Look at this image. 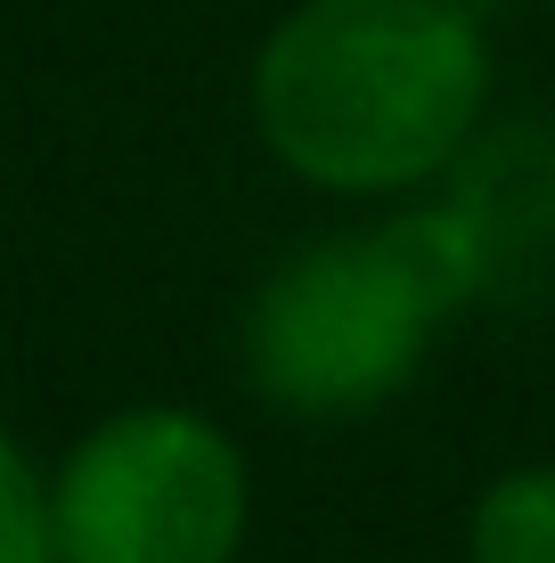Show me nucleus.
<instances>
[{
  "label": "nucleus",
  "instance_id": "nucleus-1",
  "mask_svg": "<svg viewBox=\"0 0 555 563\" xmlns=\"http://www.w3.org/2000/svg\"><path fill=\"white\" fill-rule=\"evenodd\" d=\"M490 42L466 0H295L254 57V131L328 197H409L474 147Z\"/></svg>",
  "mask_w": 555,
  "mask_h": 563
},
{
  "label": "nucleus",
  "instance_id": "nucleus-4",
  "mask_svg": "<svg viewBox=\"0 0 555 563\" xmlns=\"http://www.w3.org/2000/svg\"><path fill=\"white\" fill-rule=\"evenodd\" d=\"M449 172V212L466 221L482 302L555 310V131L514 123L490 140L474 131Z\"/></svg>",
  "mask_w": 555,
  "mask_h": 563
},
{
  "label": "nucleus",
  "instance_id": "nucleus-5",
  "mask_svg": "<svg viewBox=\"0 0 555 563\" xmlns=\"http://www.w3.org/2000/svg\"><path fill=\"white\" fill-rule=\"evenodd\" d=\"M466 563H555V465H514L474 498Z\"/></svg>",
  "mask_w": 555,
  "mask_h": 563
},
{
  "label": "nucleus",
  "instance_id": "nucleus-6",
  "mask_svg": "<svg viewBox=\"0 0 555 563\" xmlns=\"http://www.w3.org/2000/svg\"><path fill=\"white\" fill-rule=\"evenodd\" d=\"M0 563H66L57 515H49V474L9 433H0Z\"/></svg>",
  "mask_w": 555,
  "mask_h": 563
},
{
  "label": "nucleus",
  "instance_id": "nucleus-3",
  "mask_svg": "<svg viewBox=\"0 0 555 563\" xmlns=\"http://www.w3.org/2000/svg\"><path fill=\"white\" fill-rule=\"evenodd\" d=\"M49 515L66 563H237L254 474L213 417L123 409L66 450Z\"/></svg>",
  "mask_w": 555,
  "mask_h": 563
},
{
  "label": "nucleus",
  "instance_id": "nucleus-2",
  "mask_svg": "<svg viewBox=\"0 0 555 563\" xmlns=\"http://www.w3.org/2000/svg\"><path fill=\"white\" fill-rule=\"evenodd\" d=\"M466 302H482V286L449 197L392 212L385 229L302 245L254 286L245 376L278 417H368L417 384Z\"/></svg>",
  "mask_w": 555,
  "mask_h": 563
}]
</instances>
